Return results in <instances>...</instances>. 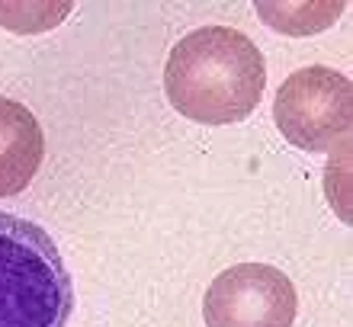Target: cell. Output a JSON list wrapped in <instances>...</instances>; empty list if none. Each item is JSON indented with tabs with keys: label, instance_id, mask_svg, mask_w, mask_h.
<instances>
[{
	"label": "cell",
	"instance_id": "obj_1",
	"mask_svg": "<svg viewBox=\"0 0 353 327\" xmlns=\"http://www.w3.org/2000/svg\"><path fill=\"white\" fill-rule=\"evenodd\" d=\"M267 61L251 39L228 26H205L170 48L164 94L190 122L234 125L257 109Z\"/></svg>",
	"mask_w": 353,
	"mask_h": 327
},
{
	"label": "cell",
	"instance_id": "obj_2",
	"mask_svg": "<svg viewBox=\"0 0 353 327\" xmlns=\"http://www.w3.org/2000/svg\"><path fill=\"white\" fill-rule=\"evenodd\" d=\"M74 282L46 228L0 212V327H68Z\"/></svg>",
	"mask_w": 353,
	"mask_h": 327
},
{
	"label": "cell",
	"instance_id": "obj_3",
	"mask_svg": "<svg viewBox=\"0 0 353 327\" xmlns=\"http://www.w3.org/2000/svg\"><path fill=\"white\" fill-rule=\"evenodd\" d=\"M283 138L302 151H331L350 135L353 84L334 67H302L283 81L273 103Z\"/></svg>",
	"mask_w": 353,
	"mask_h": 327
},
{
	"label": "cell",
	"instance_id": "obj_4",
	"mask_svg": "<svg viewBox=\"0 0 353 327\" xmlns=\"http://www.w3.org/2000/svg\"><path fill=\"white\" fill-rule=\"evenodd\" d=\"M296 289L283 270L267 263H238L205 289V327H292Z\"/></svg>",
	"mask_w": 353,
	"mask_h": 327
},
{
	"label": "cell",
	"instance_id": "obj_5",
	"mask_svg": "<svg viewBox=\"0 0 353 327\" xmlns=\"http://www.w3.org/2000/svg\"><path fill=\"white\" fill-rule=\"evenodd\" d=\"M46 158L36 116L17 100L0 96V196H17L32 183Z\"/></svg>",
	"mask_w": 353,
	"mask_h": 327
},
{
	"label": "cell",
	"instance_id": "obj_6",
	"mask_svg": "<svg viewBox=\"0 0 353 327\" xmlns=\"http://www.w3.org/2000/svg\"><path fill=\"white\" fill-rule=\"evenodd\" d=\"M257 13L286 36H308L331 26L344 13V3H257Z\"/></svg>",
	"mask_w": 353,
	"mask_h": 327
},
{
	"label": "cell",
	"instance_id": "obj_7",
	"mask_svg": "<svg viewBox=\"0 0 353 327\" xmlns=\"http://www.w3.org/2000/svg\"><path fill=\"white\" fill-rule=\"evenodd\" d=\"M71 13V3H0V26L13 32H42L58 26Z\"/></svg>",
	"mask_w": 353,
	"mask_h": 327
}]
</instances>
